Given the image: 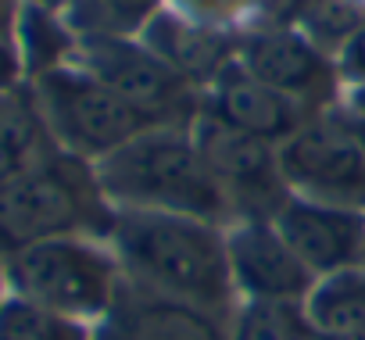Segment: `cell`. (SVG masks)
<instances>
[{"mask_svg":"<svg viewBox=\"0 0 365 340\" xmlns=\"http://www.w3.org/2000/svg\"><path fill=\"white\" fill-rule=\"evenodd\" d=\"M279 172L294 197L365 212V140L333 122L301 125L279 147Z\"/></svg>","mask_w":365,"mask_h":340,"instance_id":"obj_7","label":"cell"},{"mask_svg":"<svg viewBox=\"0 0 365 340\" xmlns=\"http://www.w3.org/2000/svg\"><path fill=\"white\" fill-rule=\"evenodd\" d=\"M262 8L276 22H294V19H301V15H308L315 8V0H262Z\"/></svg>","mask_w":365,"mask_h":340,"instance_id":"obj_22","label":"cell"},{"mask_svg":"<svg viewBox=\"0 0 365 340\" xmlns=\"http://www.w3.org/2000/svg\"><path fill=\"white\" fill-rule=\"evenodd\" d=\"M8 283L19 297L61 311L79 322H101L125 276L115 251H104L90 237H58L33 244L4 262Z\"/></svg>","mask_w":365,"mask_h":340,"instance_id":"obj_4","label":"cell"},{"mask_svg":"<svg viewBox=\"0 0 365 340\" xmlns=\"http://www.w3.org/2000/svg\"><path fill=\"white\" fill-rule=\"evenodd\" d=\"M344 65L351 68V76H358L365 83V26L351 33V40L344 47Z\"/></svg>","mask_w":365,"mask_h":340,"instance_id":"obj_23","label":"cell"},{"mask_svg":"<svg viewBox=\"0 0 365 340\" xmlns=\"http://www.w3.org/2000/svg\"><path fill=\"white\" fill-rule=\"evenodd\" d=\"M240 65L262 79L265 86L287 93V97H304V93H319L329 83V68L322 61V54L297 33L276 26L265 33H255L244 43Z\"/></svg>","mask_w":365,"mask_h":340,"instance_id":"obj_13","label":"cell"},{"mask_svg":"<svg viewBox=\"0 0 365 340\" xmlns=\"http://www.w3.org/2000/svg\"><path fill=\"white\" fill-rule=\"evenodd\" d=\"M4 279H8V272H4V269H0V304H4V301H8V297H4Z\"/></svg>","mask_w":365,"mask_h":340,"instance_id":"obj_27","label":"cell"},{"mask_svg":"<svg viewBox=\"0 0 365 340\" xmlns=\"http://www.w3.org/2000/svg\"><path fill=\"white\" fill-rule=\"evenodd\" d=\"M158 8V0H83L79 19L86 22V36H122L140 29Z\"/></svg>","mask_w":365,"mask_h":340,"instance_id":"obj_19","label":"cell"},{"mask_svg":"<svg viewBox=\"0 0 365 340\" xmlns=\"http://www.w3.org/2000/svg\"><path fill=\"white\" fill-rule=\"evenodd\" d=\"M33 101L51 129L76 158H104L115 147L129 143L154 122L111 93L101 79L83 68H51L36 76Z\"/></svg>","mask_w":365,"mask_h":340,"instance_id":"obj_5","label":"cell"},{"mask_svg":"<svg viewBox=\"0 0 365 340\" xmlns=\"http://www.w3.org/2000/svg\"><path fill=\"white\" fill-rule=\"evenodd\" d=\"M93 340H230L219 315L122 283L111 311L93 322Z\"/></svg>","mask_w":365,"mask_h":340,"instance_id":"obj_11","label":"cell"},{"mask_svg":"<svg viewBox=\"0 0 365 340\" xmlns=\"http://www.w3.org/2000/svg\"><path fill=\"white\" fill-rule=\"evenodd\" d=\"M93 172L115 212H168L219 226L233 215L194 136L172 125L143 129L104 154Z\"/></svg>","mask_w":365,"mask_h":340,"instance_id":"obj_2","label":"cell"},{"mask_svg":"<svg viewBox=\"0 0 365 340\" xmlns=\"http://www.w3.org/2000/svg\"><path fill=\"white\" fill-rule=\"evenodd\" d=\"M297 340H336V336H329L326 329H319V326H312V322H304V329L297 333Z\"/></svg>","mask_w":365,"mask_h":340,"instance_id":"obj_25","label":"cell"},{"mask_svg":"<svg viewBox=\"0 0 365 340\" xmlns=\"http://www.w3.org/2000/svg\"><path fill=\"white\" fill-rule=\"evenodd\" d=\"M354 101H358V111H361V115H365V86H361V90H358V97H354Z\"/></svg>","mask_w":365,"mask_h":340,"instance_id":"obj_26","label":"cell"},{"mask_svg":"<svg viewBox=\"0 0 365 340\" xmlns=\"http://www.w3.org/2000/svg\"><path fill=\"white\" fill-rule=\"evenodd\" d=\"M304 322L301 301H244L233 311L230 340H297Z\"/></svg>","mask_w":365,"mask_h":340,"instance_id":"obj_18","label":"cell"},{"mask_svg":"<svg viewBox=\"0 0 365 340\" xmlns=\"http://www.w3.org/2000/svg\"><path fill=\"white\" fill-rule=\"evenodd\" d=\"M79 54L83 72L101 79L154 125H161V118L172 115L187 97V76L175 72L158 51L129 43L125 36H83Z\"/></svg>","mask_w":365,"mask_h":340,"instance_id":"obj_8","label":"cell"},{"mask_svg":"<svg viewBox=\"0 0 365 340\" xmlns=\"http://www.w3.org/2000/svg\"><path fill=\"white\" fill-rule=\"evenodd\" d=\"M358 133H361V140H365V125H361V129H358Z\"/></svg>","mask_w":365,"mask_h":340,"instance_id":"obj_29","label":"cell"},{"mask_svg":"<svg viewBox=\"0 0 365 340\" xmlns=\"http://www.w3.org/2000/svg\"><path fill=\"white\" fill-rule=\"evenodd\" d=\"M22 43H26V65L40 76L58 68V54H61V33L51 22V15L43 8H26L22 11Z\"/></svg>","mask_w":365,"mask_h":340,"instance_id":"obj_20","label":"cell"},{"mask_svg":"<svg viewBox=\"0 0 365 340\" xmlns=\"http://www.w3.org/2000/svg\"><path fill=\"white\" fill-rule=\"evenodd\" d=\"M51 154V129L36 101L22 97L19 90L4 93L0 97V183L29 172Z\"/></svg>","mask_w":365,"mask_h":340,"instance_id":"obj_14","label":"cell"},{"mask_svg":"<svg viewBox=\"0 0 365 340\" xmlns=\"http://www.w3.org/2000/svg\"><path fill=\"white\" fill-rule=\"evenodd\" d=\"M108 240L129 283L219 319L233 304L237 287L219 222L168 212H115Z\"/></svg>","mask_w":365,"mask_h":340,"instance_id":"obj_1","label":"cell"},{"mask_svg":"<svg viewBox=\"0 0 365 340\" xmlns=\"http://www.w3.org/2000/svg\"><path fill=\"white\" fill-rule=\"evenodd\" d=\"M230 272L244 301H308L315 290L312 269L290 251L272 219H240L226 233Z\"/></svg>","mask_w":365,"mask_h":340,"instance_id":"obj_9","label":"cell"},{"mask_svg":"<svg viewBox=\"0 0 365 340\" xmlns=\"http://www.w3.org/2000/svg\"><path fill=\"white\" fill-rule=\"evenodd\" d=\"M40 8H51V4H61V0H36Z\"/></svg>","mask_w":365,"mask_h":340,"instance_id":"obj_28","label":"cell"},{"mask_svg":"<svg viewBox=\"0 0 365 340\" xmlns=\"http://www.w3.org/2000/svg\"><path fill=\"white\" fill-rule=\"evenodd\" d=\"M15 19H19V4L15 0H0V36H11Z\"/></svg>","mask_w":365,"mask_h":340,"instance_id":"obj_24","label":"cell"},{"mask_svg":"<svg viewBox=\"0 0 365 340\" xmlns=\"http://www.w3.org/2000/svg\"><path fill=\"white\" fill-rule=\"evenodd\" d=\"M304 315L336 340H365V265L322 276L304 301Z\"/></svg>","mask_w":365,"mask_h":340,"instance_id":"obj_15","label":"cell"},{"mask_svg":"<svg viewBox=\"0 0 365 340\" xmlns=\"http://www.w3.org/2000/svg\"><path fill=\"white\" fill-rule=\"evenodd\" d=\"M111 226L115 208L97 172L76 154H51L29 172L0 183V258L58 237H108Z\"/></svg>","mask_w":365,"mask_h":340,"instance_id":"obj_3","label":"cell"},{"mask_svg":"<svg viewBox=\"0 0 365 340\" xmlns=\"http://www.w3.org/2000/svg\"><path fill=\"white\" fill-rule=\"evenodd\" d=\"M194 143L212 168V176L230 201V212L240 219H276V212L294 197L283 172L279 150L269 140L247 136L215 115L194 118Z\"/></svg>","mask_w":365,"mask_h":340,"instance_id":"obj_6","label":"cell"},{"mask_svg":"<svg viewBox=\"0 0 365 340\" xmlns=\"http://www.w3.org/2000/svg\"><path fill=\"white\" fill-rule=\"evenodd\" d=\"M150 51H158L182 76H208L222 61V43L205 26H182L175 19H161L150 29Z\"/></svg>","mask_w":365,"mask_h":340,"instance_id":"obj_16","label":"cell"},{"mask_svg":"<svg viewBox=\"0 0 365 340\" xmlns=\"http://www.w3.org/2000/svg\"><path fill=\"white\" fill-rule=\"evenodd\" d=\"M22 54L19 47L11 43V36H0V97L4 93H15L19 90V79H22Z\"/></svg>","mask_w":365,"mask_h":340,"instance_id":"obj_21","label":"cell"},{"mask_svg":"<svg viewBox=\"0 0 365 340\" xmlns=\"http://www.w3.org/2000/svg\"><path fill=\"white\" fill-rule=\"evenodd\" d=\"M272 226L315 279L365 265V212L290 197L276 212Z\"/></svg>","mask_w":365,"mask_h":340,"instance_id":"obj_10","label":"cell"},{"mask_svg":"<svg viewBox=\"0 0 365 340\" xmlns=\"http://www.w3.org/2000/svg\"><path fill=\"white\" fill-rule=\"evenodd\" d=\"M208 115H215L219 122H226V125H233L247 136L269 140L276 147L304 125L301 111H297V101L272 90V86H265L262 79H255L244 65L219 72L215 101H212Z\"/></svg>","mask_w":365,"mask_h":340,"instance_id":"obj_12","label":"cell"},{"mask_svg":"<svg viewBox=\"0 0 365 340\" xmlns=\"http://www.w3.org/2000/svg\"><path fill=\"white\" fill-rule=\"evenodd\" d=\"M0 340H93V326L11 294L0 304Z\"/></svg>","mask_w":365,"mask_h":340,"instance_id":"obj_17","label":"cell"}]
</instances>
